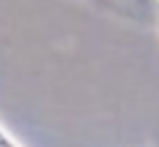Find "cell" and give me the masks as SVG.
<instances>
[{
	"label": "cell",
	"mask_w": 159,
	"mask_h": 147,
	"mask_svg": "<svg viewBox=\"0 0 159 147\" xmlns=\"http://www.w3.org/2000/svg\"><path fill=\"white\" fill-rule=\"evenodd\" d=\"M0 147H20V145H17V142L2 130V125H0Z\"/></svg>",
	"instance_id": "cell-1"
}]
</instances>
